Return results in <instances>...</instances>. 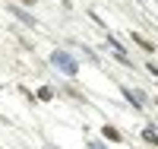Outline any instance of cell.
I'll return each instance as SVG.
<instances>
[{
  "mask_svg": "<svg viewBox=\"0 0 158 149\" xmlns=\"http://www.w3.org/2000/svg\"><path fill=\"white\" fill-rule=\"evenodd\" d=\"M51 64H54L63 76H76V73H79V64L70 57L67 51H54V54H51Z\"/></svg>",
  "mask_w": 158,
  "mask_h": 149,
  "instance_id": "cell-1",
  "label": "cell"
},
{
  "mask_svg": "<svg viewBox=\"0 0 158 149\" xmlns=\"http://www.w3.org/2000/svg\"><path fill=\"white\" fill-rule=\"evenodd\" d=\"M13 16H16L19 22H25V25H35V16H32V13H25L22 7H13Z\"/></svg>",
  "mask_w": 158,
  "mask_h": 149,
  "instance_id": "cell-2",
  "label": "cell"
},
{
  "mask_svg": "<svg viewBox=\"0 0 158 149\" xmlns=\"http://www.w3.org/2000/svg\"><path fill=\"white\" fill-rule=\"evenodd\" d=\"M123 95L133 102L136 108H142V105H146V95H142V92H136V89H123Z\"/></svg>",
  "mask_w": 158,
  "mask_h": 149,
  "instance_id": "cell-3",
  "label": "cell"
},
{
  "mask_svg": "<svg viewBox=\"0 0 158 149\" xmlns=\"http://www.w3.org/2000/svg\"><path fill=\"white\" fill-rule=\"evenodd\" d=\"M35 99H38V102H51V99H54V89H51V86H41V89L35 92Z\"/></svg>",
  "mask_w": 158,
  "mask_h": 149,
  "instance_id": "cell-4",
  "label": "cell"
},
{
  "mask_svg": "<svg viewBox=\"0 0 158 149\" xmlns=\"http://www.w3.org/2000/svg\"><path fill=\"white\" fill-rule=\"evenodd\" d=\"M133 42H136V45H139V48H142V51H149V54H152V51H155V45H152V42H146V38H142V35H139V32H133Z\"/></svg>",
  "mask_w": 158,
  "mask_h": 149,
  "instance_id": "cell-5",
  "label": "cell"
},
{
  "mask_svg": "<svg viewBox=\"0 0 158 149\" xmlns=\"http://www.w3.org/2000/svg\"><path fill=\"white\" fill-rule=\"evenodd\" d=\"M142 140L152 143V146H158V130L155 127H146V130H142Z\"/></svg>",
  "mask_w": 158,
  "mask_h": 149,
  "instance_id": "cell-6",
  "label": "cell"
},
{
  "mask_svg": "<svg viewBox=\"0 0 158 149\" xmlns=\"http://www.w3.org/2000/svg\"><path fill=\"white\" fill-rule=\"evenodd\" d=\"M104 137L114 140V143H120V130H117V127H104Z\"/></svg>",
  "mask_w": 158,
  "mask_h": 149,
  "instance_id": "cell-7",
  "label": "cell"
},
{
  "mask_svg": "<svg viewBox=\"0 0 158 149\" xmlns=\"http://www.w3.org/2000/svg\"><path fill=\"white\" fill-rule=\"evenodd\" d=\"M89 149H108L104 143H89Z\"/></svg>",
  "mask_w": 158,
  "mask_h": 149,
  "instance_id": "cell-8",
  "label": "cell"
}]
</instances>
